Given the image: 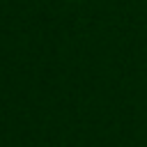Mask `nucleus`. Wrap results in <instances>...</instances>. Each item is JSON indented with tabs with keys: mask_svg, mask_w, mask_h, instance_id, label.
<instances>
[{
	"mask_svg": "<svg viewBox=\"0 0 147 147\" xmlns=\"http://www.w3.org/2000/svg\"><path fill=\"white\" fill-rule=\"evenodd\" d=\"M69 2H76V0H69Z\"/></svg>",
	"mask_w": 147,
	"mask_h": 147,
	"instance_id": "f257e3e1",
	"label": "nucleus"
}]
</instances>
